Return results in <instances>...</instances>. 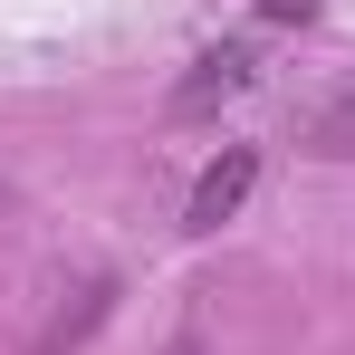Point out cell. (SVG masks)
<instances>
[{
    "mask_svg": "<svg viewBox=\"0 0 355 355\" xmlns=\"http://www.w3.org/2000/svg\"><path fill=\"white\" fill-rule=\"evenodd\" d=\"M317 154H355V106H336V116L317 125Z\"/></svg>",
    "mask_w": 355,
    "mask_h": 355,
    "instance_id": "obj_3",
    "label": "cell"
},
{
    "mask_svg": "<svg viewBox=\"0 0 355 355\" xmlns=\"http://www.w3.org/2000/svg\"><path fill=\"white\" fill-rule=\"evenodd\" d=\"M250 49H211V58L192 67V77H182L173 87V116H202V106H221V96H240V87H250Z\"/></svg>",
    "mask_w": 355,
    "mask_h": 355,
    "instance_id": "obj_2",
    "label": "cell"
},
{
    "mask_svg": "<svg viewBox=\"0 0 355 355\" xmlns=\"http://www.w3.org/2000/svg\"><path fill=\"white\" fill-rule=\"evenodd\" d=\"M259 10H269V19H307L317 0H259Z\"/></svg>",
    "mask_w": 355,
    "mask_h": 355,
    "instance_id": "obj_4",
    "label": "cell"
},
{
    "mask_svg": "<svg viewBox=\"0 0 355 355\" xmlns=\"http://www.w3.org/2000/svg\"><path fill=\"white\" fill-rule=\"evenodd\" d=\"M250 182H259V154H250V144H231L211 173L192 182V211H182V221H192V231H221L240 202H250Z\"/></svg>",
    "mask_w": 355,
    "mask_h": 355,
    "instance_id": "obj_1",
    "label": "cell"
},
{
    "mask_svg": "<svg viewBox=\"0 0 355 355\" xmlns=\"http://www.w3.org/2000/svg\"><path fill=\"white\" fill-rule=\"evenodd\" d=\"M164 355H202V336H173V346H164Z\"/></svg>",
    "mask_w": 355,
    "mask_h": 355,
    "instance_id": "obj_5",
    "label": "cell"
}]
</instances>
